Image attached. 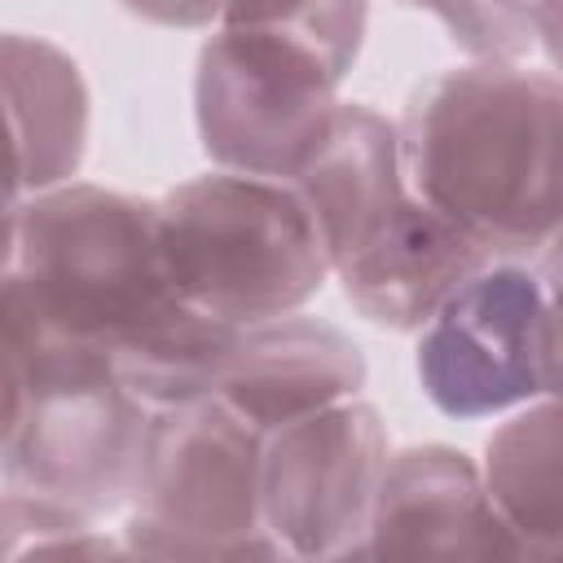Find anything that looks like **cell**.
Returning a JSON list of instances; mask_svg holds the SVG:
<instances>
[{"label":"cell","mask_w":563,"mask_h":563,"mask_svg":"<svg viewBox=\"0 0 563 563\" xmlns=\"http://www.w3.org/2000/svg\"><path fill=\"white\" fill-rule=\"evenodd\" d=\"M563 88L528 62H471L427 79L400 123V176L484 255L545 260L559 242Z\"/></svg>","instance_id":"6da1fadb"},{"label":"cell","mask_w":563,"mask_h":563,"mask_svg":"<svg viewBox=\"0 0 563 563\" xmlns=\"http://www.w3.org/2000/svg\"><path fill=\"white\" fill-rule=\"evenodd\" d=\"M427 9L475 62H528L537 44L554 57V0H400Z\"/></svg>","instance_id":"2e32d148"},{"label":"cell","mask_w":563,"mask_h":563,"mask_svg":"<svg viewBox=\"0 0 563 563\" xmlns=\"http://www.w3.org/2000/svg\"><path fill=\"white\" fill-rule=\"evenodd\" d=\"M13 286L40 334L119 356L185 299L158 246V198L62 180L18 207Z\"/></svg>","instance_id":"7a4b0ae2"},{"label":"cell","mask_w":563,"mask_h":563,"mask_svg":"<svg viewBox=\"0 0 563 563\" xmlns=\"http://www.w3.org/2000/svg\"><path fill=\"white\" fill-rule=\"evenodd\" d=\"M233 339H238V325L216 321V317L198 312L194 303H180L145 339H136L132 347H123L110 361H114L119 378L150 409H167V405L198 400L216 387Z\"/></svg>","instance_id":"9a60e30c"},{"label":"cell","mask_w":563,"mask_h":563,"mask_svg":"<svg viewBox=\"0 0 563 563\" xmlns=\"http://www.w3.org/2000/svg\"><path fill=\"white\" fill-rule=\"evenodd\" d=\"M365 374V352L347 330L286 312L238 330L211 396L268 435L295 418L361 396Z\"/></svg>","instance_id":"30bf717a"},{"label":"cell","mask_w":563,"mask_h":563,"mask_svg":"<svg viewBox=\"0 0 563 563\" xmlns=\"http://www.w3.org/2000/svg\"><path fill=\"white\" fill-rule=\"evenodd\" d=\"M167 277L198 312L255 325L299 312L330 277V255L299 189L216 167L158 198Z\"/></svg>","instance_id":"3957f363"},{"label":"cell","mask_w":563,"mask_h":563,"mask_svg":"<svg viewBox=\"0 0 563 563\" xmlns=\"http://www.w3.org/2000/svg\"><path fill=\"white\" fill-rule=\"evenodd\" d=\"M26 554H128L123 537H106L92 515L53 501L44 493L4 484L0 488V559Z\"/></svg>","instance_id":"e0dca14e"},{"label":"cell","mask_w":563,"mask_h":563,"mask_svg":"<svg viewBox=\"0 0 563 563\" xmlns=\"http://www.w3.org/2000/svg\"><path fill=\"white\" fill-rule=\"evenodd\" d=\"M150 422L154 409L119 378L106 352L31 325L26 405L0 475L92 519L114 515L132 497Z\"/></svg>","instance_id":"5b68a950"},{"label":"cell","mask_w":563,"mask_h":563,"mask_svg":"<svg viewBox=\"0 0 563 563\" xmlns=\"http://www.w3.org/2000/svg\"><path fill=\"white\" fill-rule=\"evenodd\" d=\"M365 559H523L493 510L479 466L453 444H413L387 453L365 519Z\"/></svg>","instance_id":"9c48e42d"},{"label":"cell","mask_w":563,"mask_h":563,"mask_svg":"<svg viewBox=\"0 0 563 563\" xmlns=\"http://www.w3.org/2000/svg\"><path fill=\"white\" fill-rule=\"evenodd\" d=\"M132 18L154 22V26H172V31H207L220 26L224 4L229 0H119Z\"/></svg>","instance_id":"ffe728a7"},{"label":"cell","mask_w":563,"mask_h":563,"mask_svg":"<svg viewBox=\"0 0 563 563\" xmlns=\"http://www.w3.org/2000/svg\"><path fill=\"white\" fill-rule=\"evenodd\" d=\"M343 66L286 26H211L194 70L198 141L216 167L290 180L321 145Z\"/></svg>","instance_id":"52a82bcc"},{"label":"cell","mask_w":563,"mask_h":563,"mask_svg":"<svg viewBox=\"0 0 563 563\" xmlns=\"http://www.w3.org/2000/svg\"><path fill=\"white\" fill-rule=\"evenodd\" d=\"M563 413L554 396L519 405L484 444V493L523 559H554L563 545V493H559V457H563Z\"/></svg>","instance_id":"5bb4252c"},{"label":"cell","mask_w":563,"mask_h":563,"mask_svg":"<svg viewBox=\"0 0 563 563\" xmlns=\"http://www.w3.org/2000/svg\"><path fill=\"white\" fill-rule=\"evenodd\" d=\"M224 22H246V26H286L317 48H325L343 70L356 66L361 44H365V22H369V0H229Z\"/></svg>","instance_id":"ac0fdd59"},{"label":"cell","mask_w":563,"mask_h":563,"mask_svg":"<svg viewBox=\"0 0 563 563\" xmlns=\"http://www.w3.org/2000/svg\"><path fill=\"white\" fill-rule=\"evenodd\" d=\"M31 194L26 185V150H22V132L13 123V110L0 92V220L13 216L22 207V198Z\"/></svg>","instance_id":"44dd1931"},{"label":"cell","mask_w":563,"mask_h":563,"mask_svg":"<svg viewBox=\"0 0 563 563\" xmlns=\"http://www.w3.org/2000/svg\"><path fill=\"white\" fill-rule=\"evenodd\" d=\"M264 431L211 391L154 409L123 545L150 559H282L260 515Z\"/></svg>","instance_id":"277c9868"},{"label":"cell","mask_w":563,"mask_h":563,"mask_svg":"<svg viewBox=\"0 0 563 563\" xmlns=\"http://www.w3.org/2000/svg\"><path fill=\"white\" fill-rule=\"evenodd\" d=\"M13 260H18V211L0 220V282L13 273Z\"/></svg>","instance_id":"7402d4cb"},{"label":"cell","mask_w":563,"mask_h":563,"mask_svg":"<svg viewBox=\"0 0 563 563\" xmlns=\"http://www.w3.org/2000/svg\"><path fill=\"white\" fill-rule=\"evenodd\" d=\"M26 369H31V321L9 273L0 282V457L26 405Z\"/></svg>","instance_id":"d6986e66"},{"label":"cell","mask_w":563,"mask_h":563,"mask_svg":"<svg viewBox=\"0 0 563 563\" xmlns=\"http://www.w3.org/2000/svg\"><path fill=\"white\" fill-rule=\"evenodd\" d=\"M479 260L488 255L471 233H462L453 220L405 189L383 224L334 264V277L343 286V299L369 325L422 330L427 317Z\"/></svg>","instance_id":"8fae6325"},{"label":"cell","mask_w":563,"mask_h":563,"mask_svg":"<svg viewBox=\"0 0 563 563\" xmlns=\"http://www.w3.org/2000/svg\"><path fill=\"white\" fill-rule=\"evenodd\" d=\"M0 92L22 132L31 194L75 180L88 154L92 119L79 62L44 35L0 31Z\"/></svg>","instance_id":"4fadbf2b"},{"label":"cell","mask_w":563,"mask_h":563,"mask_svg":"<svg viewBox=\"0 0 563 563\" xmlns=\"http://www.w3.org/2000/svg\"><path fill=\"white\" fill-rule=\"evenodd\" d=\"M387 427L361 396L264 435L260 515L282 559H361Z\"/></svg>","instance_id":"ba28073f"},{"label":"cell","mask_w":563,"mask_h":563,"mask_svg":"<svg viewBox=\"0 0 563 563\" xmlns=\"http://www.w3.org/2000/svg\"><path fill=\"white\" fill-rule=\"evenodd\" d=\"M330 255V273L405 198L396 123L365 101H339L321 145L290 176Z\"/></svg>","instance_id":"7c38bea8"},{"label":"cell","mask_w":563,"mask_h":563,"mask_svg":"<svg viewBox=\"0 0 563 563\" xmlns=\"http://www.w3.org/2000/svg\"><path fill=\"white\" fill-rule=\"evenodd\" d=\"M418 383L449 418H493L559 387L554 255L479 260L418 334Z\"/></svg>","instance_id":"8992f818"}]
</instances>
